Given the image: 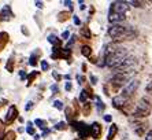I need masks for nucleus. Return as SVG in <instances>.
Returning <instances> with one entry per match:
<instances>
[{"instance_id":"obj_47","label":"nucleus","mask_w":152,"mask_h":140,"mask_svg":"<svg viewBox=\"0 0 152 140\" xmlns=\"http://www.w3.org/2000/svg\"><path fill=\"white\" fill-rule=\"evenodd\" d=\"M48 133H50V130L47 129V130H44V132H42V137H45L47 135H48Z\"/></svg>"},{"instance_id":"obj_34","label":"nucleus","mask_w":152,"mask_h":140,"mask_svg":"<svg viewBox=\"0 0 152 140\" xmlns=\"http://www.w3.org/2000/svg\"><path fill=\"white\" fill-rule=\"evenodd\" d=\"M48 69H50V63L47 61H41V70L42 72H47Z\"/></svg>"},{"instance_id":"obj_23","label":"nucleus","mask_w":152,"mask_h":140,"mask_svg":"<svg viewBox=\"0 0 152 140\" xmlns=\"http://www.w3.org/2000/svg\"><path fill=\"white\" fill-rule=\"evenodd\" d=\"M14 67H15V61H14V56H11L10 59H8L7 65H6V69H7L8 73H12L14 72Z\"/></svg>"},{"instance_id":"obj_36","label":"nucleus","mask_w":152,"mask_h":140,"mask_svg":"<svg viewBox=\"0 0 152 140\" xmlns=\"http://www.w3.org/2000/svg\"><path fill=\"white\" fill-rule=\"evenodd\" d=\"M33 106H34V103H33V102H28V104H26L25 110H26V111H29V110H32Z\"/></svg>"},{"instance_id":"obj_31","label":"nucleus","mask_w":152,"mask_h":140,"mask_svg":"<svg viewBox=\"0 0 152 140\" xmlns=\"http://www.w3.org/2000/svg\"><path fill=\"white\" fill-rule=\"evenodd\" d=\"M97 110H99V113H102V111L106 110V104L103 103V102H100L99 97H97Z\"/></svg>"},{"instance_id":"obj_12","label":"nucleus","mask_w":152,"mask_h":140,"mask_svg":"<svg viewBox=\"0 0 152 140\" xmlns=\"http://www.w3.org/2000/svg\"><path fill=\"white\" fill-rule=\"evenodd\" d=\"M125 19H126L125 15L114 14V12H110V14H108V21H110L111 23H114V25H119V23H122Z\"/></svg>"},{"instance_id":"obj_15","label":"nucleus","mask_w":152,"mask_h":140,"mask_svg":"<svg viewBox=\"0 0 152 140\" xmlns=\"http://www.w3.org/2000/svg\"><path fill=\"white\" fill-rule=\"evenodd\" d=\"M78 135H80V139H82V140H85L86 137L91 135V126H88V125H84L81 128V129L78 130Z\"/></svg>"},{"instance_id":"obj_1","label":"nucleus","mask_w":152,"mask_h":140,"mask_svg":"<svg viewBox=\"0 0 152 140\" xmlns=\"http://www.w3.org/2000/svg\"><path fill=\"white\" fill-rule=\"evenodd\" d=\"M108 36L114 41H124V40H133L137 36V32L132 26H124V25H113L108 29Z\"/></svg>"},{"instance_id":"obj_33","label":"nucleus","mask_w":152,"mask_h":140,"mask_svg":"<svg viewBox=\"0 0 152 140\" xmlns=\"http://www.w3.org/2000/svg\"><path fill=\"white\" fill-rule=\"evenodd\" d=\"M52 77L55 78V81H56V83H59V81H62V80H63V75H60L59 73H56V72H52Z\"/></svg>"},{"instance_id":"obj_53","label":"nucleus","mask_w":152,"mask_h":140,"mask_svg":"<svg viewBox=\"0 0 152 140\" xmlns=\"http://www.w3.org/2000/svg\"><path fill=\"white\" fill-rule=\"evenodd\" d=\"M74 140H82V139H80V137H77V139H74Z\"/></svg>"},{"instance_id":"obj_50","label":"nucleus","mask_w":152,"mask_h":140,"mask_svg":"<svg viewBox=\"0 0 152 140\" xmlns=\"http://www.w3.org/2000/svg\"><path fill=\"white\" fill-rule=\"evenodd\" d=\"M147 91H148V92H151V91H152V83L149 84L148 86H147Z\"/></svg>"},{"instance_id":"obj_52","label":"nucleus","mask_w":152,"mask_h":140,"mask_svg":"<svg viewBox=\"0 0 152 140\" xmlns=\"http://www.w3.org/2000/svg\"><path fill=\"white\" fill-rule=\"evenodd\" d=\"M63 78H66V80H70V74H66V75H63Z\"/></svg>"},{"instance_id":"obj_16","label":"nucleus","mask_w":152,"mask_h":140,"mask_svg":"<svg viewBox=\"0 0 152 140\" xmlns=\"http://www.w3.org/2000/svg\"><path fill=\"white\" fill-rule=\"evenodd\" d=\"M117 133H118V126L115 125V124H113V125L110 126L108 135H107V140H114L115 136H117Z\"/></svg>"},{"instance_id":"obj_13","label":"nucleus","mask_w":152,"mask_h":140,"mask_svg":"<svg viewBox=\"0 0 152 140\" xmlns=\"http://www.w3.org/2000/svg\"><path fill=\"white\" fill-rule=\"evenodd\" d=\"M8 41H10V34L7 32H0V52L7 47Z\"/></svg>"},{"instance_id":"obj_21","label":"nucleus","mask_w":152,"mask_h":140,"mask_svg":"<svg viewBox=\"0 0 152 140\" xmlns=\"http://www.w3.org/2000/svg\"><path fill=\"white\" fill-rule=\"evenodd\" d=\"M17 139V133L14 132V130H7L6 132V135H4L3 137H1V140H15Z\"/></svg>"},{"instance_id":"obj_30","label":"nucleus","mask_w":152,"mask_h":140,"mask_svg":"<svg viewBox=\"0 0 152 140\" xmlns=\"http://www.w3.org/2000/svg\"><path fill=\"white\" fill-rule=\"evenodd\" d=\"M26 132L29 133V135H32V136H34V128H33V124L32 122H28V126H26Z\"/></svg>"},{"instance_id":"obj_6","label":"nucleus","mask_w":152,"mask_h":140,"mask_svg":"<svg viewBox=\"0 0 152 140\" xmlns=\"http://www.w3.org/2000/svg\"><path fill=\"white\" fill-rule=\"evenodd\" d=\"M138 85H140V81H138V80H130V81L122 88V93H121V95H124V96H126V97L130 99L132 95L137 91Z\"/></svg>"},{"instance_id":"obj_8","label":"nucleus","mask_w":152,"mask_h":140,"mask_svg":"<svg viewBox=\"0 0 152 140\" xmlns=\"http://www.w3.org/2000/svg\"><path fill=\"white\" fill-rule=\"evenodd\" d=\"M129 103H130V99L124 95H117V96L113 97V106L115 108H119L124 111L125 107H129Z\"/></svg>"},{"instance_id":"obj_48","label":"nucleus","mask_w":152,"mask_h":140,"mask_svg":"<svg viewBox=\"0 0 152 140\" xmlns=\"http://www.w3.org/2000/svg\"><path fill=\"white\" fill-rule=\"evenodd\" d=\"M33 139H34V140H40V139H41V136H40V135H34V136H33Z\"/></svg>"},{"instance_id":"obj_9","label":"nucleus","mask_w":152,"mask_h":140,"mask_svg":"<svg viewBox=\"0 0 152 140\" xmlns=\"http://www.w3.org/2000/svg\"><path fill=\"white\" fill-rule=\"evenodd\" d=\"M64 113H66V117H67L69 122L74 121L75 117L80 113V107H78V104H77V100H73V104H69L67 107H64Z\"/></svg>"},{"instance_id":"obj_4","label":"nucleus","mask_w":152,"mask_h":140,"mask_svg":"<svg viewBox=\"0 0 152 140\" xmlns=\"http://www.w3.org/2000/svg\"><path fill=\"white\" fill-rule=\"evenodd\" d=\"M133 73H121V72H115L110 78V84L114 85L115 88H124L129 81H130V77Z\"/></svg>"},{"instance_id":"obj_38","label":"nucleus","mask_w":152,"mask_h":140,"mask_svg":"<svg viewBox=\"0 0 152 140\" xmlns=\"http://www.w3.org/2000/svg\"><path fill=\"white\" fill-rule=\"evenodd\" d=\"M64 89H66V91H71V89H73V84H71L70 81H69V83H66V85H64Z\"/></svg>"},{"instance_id":"obj_3","label":"nucleus","mask_w":152,"mask_h":140,"mask_svg":"<svg viewBox=\"0 0 152 140\" xmlns=\"http://www.w3.org/2000/svg\"><path fill=\"white\" fill-rule=\"evenodd\" d=\"M126 56H129V54H127V50L126 48H119V50L117 51V52H114V54L108 55V56H104V61H106V66H108V67L114 69L115 66L119 63L122 59H125Z\"/></svg>"},{"instance_id":"obj_40","label":"nucleus","mask_w":152,"mask_h":140,"mask_svg":"<svg viewBox=\"0 0 152 140\" xmlns=\"http://www.w3.org/2000/svg\"><path fill=\"white\" fill-rule=\"evenodd\" d=\"M51 91H52L53 93H56V92H59V86L56 85V84H55V85H52L51 86Z\"/></svg>"},{"instance_id":"obj_7","label":"nucleus","mask_w":152,"mask_h":140,"mask_svg":"<svg viewBox=\"0 0 152 140\" xmlns=\"http://www.w3.org/2000/svg\"><path fill=\"white\" fill-rule=\"evenodd\" d=\"M18 115H19L18 107L15 106V104H11L10 107H8V110H7V114H6V117H4V122H6V125H12L15 119L19 118Z\"/></svg>"},{"instance_id":"obj_54","label":"nucleus","mask_w":152,"mask_h":140,"mask_svg":"<svg viewBox=\"0 0 152 140\" xmlns=\"http://www.w3.org/2000/svg\"><path fill=\"white\" fill-rule=\"evenodd\" d=\"M0 21H1V17H0Z\"/></svg>"},{"instance_id":"obj_22","label":"nucleus","mask_w":152,"mask_h":140,"mask_svg":"<svg viewBox=\"0 0 152 140\" xmlns=\"http://www.w3.org/2000/svg\"><path fill=\"white\" fill-rule=\"evenodd\" d=\"M133 128H134L136 133L141 136V135H144V130H145V128H147V125H145V124H136Z\"/></svg>"},{"instance_id":"obj_51","label":"nucleus","mask_w":152,"mask_h":140,"mask_svg":"<svg viewBox=\"0 0 152 140\" xmlns=\"http://www.w3.org/2000/svg\"><path fill=\"white\" fill-rule=\"evenodd\" d=\"M82 72H86V65H85V63L82 65Z\"/></svg>"},{"instance_id":"obj_17","label":"nucleus","mask_w":152,"mask_h":140,"mask_svg":"<svg viewBox=\"0 0 152 140\" xmlns=\"http://www.w3.org/2000/svg\"><path fill=\"white\" fill-rule=\"evenodd\" d=\"M70 18V12L69 11H59L58 12V22H66Z\"/></svg>"},{"instance_id":"obj_25","label":"nucleus","mask_w":152,"mask_h":140,"mask_svg":"<svg viewBox=\"0 0 152 140\" xmlns=\"http://www.w3.org/2000/svg\"><path fill=\"white\" fill-rule=\"evenodd\" d=\"M34 124H36V126H39L40 129H44V130H45V128L48 126L47 121H44V119H40V118H36Z\"/></svg>"},{"instance_id":"obj_20","label":"nucleus","mask_w":152,"mask_h":140,"mask_svg":"<svg viewBox=\"0 0 152 140\" xmlns=\"http://www.w3.org/2000/svg\"><path fill=\"white\" fill-rule=\"evenodd\" d=\"M80 34H81L82 37H85V39H91V37H92V33H91L88 26H82L81 30H80Z\"/></svg>"},{"instance_id":"obj_39","label":"nucleus","mask_w":152,"mask_h":140,"mask_svg":"<svg viewBox=\"0 0 152 140\" xmlns=\"http://www.w3.org/2000/svg\"><path fill=\"white\" fill-rule=\"evenodd\" d=\"M19 75H21V80L28 78V74L25 73V70H21V72H19Z\"/></svg>"},{"instance_id":"obj_24","label":"nucleus","mask_w":152,"mask_h":140,"mask_svg":"<svg viewBox=\"0 0 152 140\" xmlns=\"http://www.w3.org/2000/svg\"><path fill=\"white\" fill-rule=\"evenodd\" d=\"M39 74H40V73L36 72V70H34V72H32L30 74H28V84H26V85H28V86L32 85L33 81H34V78H37V75H39Z\"/></svg>"},{"instance_id":"obj_55","label":"nucleus","mask_w":152,"mask_h":140,"mask_svg":"<svg viewBox=\"0 0 152 140\" xmlns=\"http://www.w3.org/2000/svg\"><path fill=\"white\" fill-rule=\"evenodd\" d=\"M0 62H1V59H0Z\"/></svg>"},{"instance_id":"obj_42","label":"nucleus","mask_w":152,"mask_h":140,"mask_svg":"<svg viewBox=\"0 0 152 140\" xmlns=\"http://www.w3.org/2000/svg\"><path fill=\"white\" fill-rule=\"evenodd\" d=\"M34 6L37 8H42L44 7V3H42V1H34Z\"/></svg>"},{"instance_id":"obj_19","label":"nucleus","mask_w":152,"mask_h":140,"mask_svg":"<svg viewBox=\"0 0 152 140\" xmlns=\"http://www.w3.org/2000/svg\"><path fill=\"white\" fill-rule=\"evenodd\" d=\"M81 54L84 55V56H86V58H91L92 56V54H93V51H92V48H91L89 45H82Z\"/></svg>"},{"instance_id":"obj_14","label":"nucleus","mask_w":152,"mask_h":140,"mask_svg":"<svg viewBox=\"0 0 152 140\" xmlns=\"http://www.w3.org/2000/svg\"><path fill=\"white\" fill-rule=\"evenodd\" d=\"M40 56H41V51L40 50H36L32 55H30V59H29V63L32 66H37V62H39Z\"/></svg>"},{"instance_id":"obj_27","label":"nucleus","mask_w":152,"mask_h":140,"mask_svg":"<svg viewBox=\"0 0 152 140\" xmlns=\"http://www.w3.org/2000/svg\"><path fill=\"white\" fill-rule=\"evenodd\" d=\"M127 4H132L133 7H137V8H141V7H144L145 6L144 1H138V0H129Z\"/></svg>"},{"instance_id":"obj_5","label":"nucleus","mask_w":152,"mask_h":140,"mask_svg":"<svg viewBox=\"0 0 152 140\" xmlns=\"http://www.w3.org/2000/svg\"><path fill=\"white\" fill-rule=\"evenodd\" d=\"M110 12L114 14H119V15H125L126 17L129 14V6H127V1H113L110 7Z\"/></svg>"},{"instance_id":"obj_28","label":"nucleus","mask_w":152,"mask_h":140,"mask_svg":"<svg viewBox=\"0 0 152 140\" xmlns=\"http://www.w3.org/2000/svg\"><path fill=\"white\" fill-rule=\"evenodd\" d=\"M6 122L3 121V119H0V140H1V137L4 136V135H6V132H7V130H6Z\"/></svg>"},{"instance_id":"obj_49","label":"nucleus","mask_w":152,"mask_h":140,"mask_svg":"<svg viewBox=\"0 0 152 140\" xmlns=\"http://www.w3.org/2000/svg\"><path fill=\"white\" fill-rule=\"evenodd\" d=\"M6 103H7V100H0V107H3Z\"/></svg>"},{"instance_id":"obj_35","label":"nucleus","mask_w":152,"mask_h":140,"mask_svg":"<svg viewBox=\"0 0 152 140\" xmlns=\"http://www.w3.org/2000/svg\"><path fill=\"white\" fill-rule=\"evenodd\" d=\"M77 81H78V84H84L85 81H86V78H85L84 75H80V74H78L77 75Z\"/></svg>"},{"instance_id":"obj_45","label":"nucleus","mask_w":152,"mask_h":140,"mask_svg":"<svg viewBox=\"0 0 152 140\" xmlns=\"http://www.w3.org/2000/svg\"><path fill=\"white\" fill-rule=\"evenodd\" d=\"M145 140H152V130H149V132L145 135Z\"/></svg>"},{"instance_id":"obj_2","label":"nucleus","mask_w":152,"mask_h":140,"mask_svg":"<svg viewBox=\"0 0 152 140\" xmlns=\"http://www.w3.org/2000/svg\"><path fill=\"white\" fill-rule=\"evenodd\" d=\"M152 111V106L151 103H149L148 99H145V97H142V99H140L137 103V106H136V108L133 110V117L134 118H147L149 114H151Z\"/></svg>"},{"instance_id":"obj_18","label":"nucleus","mask_w":152,"mask_h":140,"mask_svg":"<svg viewBox=\"0 0 152 140\" xmlns=\"http://www.w3.org/2000/svg\"><path fill=\"white\" fill-rule=\"evenodd\" d=\"M88 97H93V96H91L86 89H82L81 93H80V97H78V100L81 102V103L85 104V103H88Z\"/></svg>"},{"instance_id":"obj_44","label":"nucleus","mask_w":152,"mask_h":140,"mask_svg":"<svg viewBox=\"0 0 152 140\" xmlns=\"http://www.w3.org/2000/svg\"><path fill=\"white\" fill-rule=\"evenodd\" d=\"M73 19H74V23H75V25H81V21H80V18H78V17L73 15Z\"/></svg>"},{"instance_id":"obj_26","label":"nucleus","mask_w":152,"mask_h":140,"mask_svg":"<svg viewBox=\"0 0 152 140\" xmlns=\"http://www.w3.org/2000/svg\"><path fill=\"white\" fill-rule=\"evenodd\" d=\"M91 111H92V104L88 102V103H85L84 107H82V114H84V115H89V114H91Z\"/></svg>"},{"instance_id":"obj_41","label":"nucleus","mask_w":152,"mask_h":140,"mask_svg":"<svg viewBox=\"0 0 152 140\" xmlns=\"http://www.w3.org/2000/svg\"><path fill=\"white\" fill-rule=\"evenodd\" d=\"M103 118H104V121H106V122H111V121H113V117H111V115H108V114H106Z\"/></svg>"},{"instance_id":"obj_32","label":"nucleus","mask_w":152,"mask_h":140,"mask_svg":"<svg viewBox=\"0 0 152 140\" xmlns=\"http://www.w3.org/2000/svg\"><path fill=\"white\" fill-rule=\"evenodd\" d=\"M53 107L58 108V110H63L64 106H63V103H62L60 100H55V102H53Z\"/></svg>"},{"instance_id":"obj_43","label":"nucleus","mask_w":152,"mask_h":140,"mask_svg":"<svg viewBox=\"0 0 152 140\" xmlns=\"http://www.w3.org/2000/svg\"><path fill=\"white\" fill-rule=\"evenodd\" d=\"M21 30H22V33H23V34H26V36H29V34H30V33H29V30L26 29V26H22Z\"/></svg>"},{"instance_id":"obj_10","label":"nucleus","mask_w":152,"mask_h":140,"mask_svg":"<svg viewBox=\"0 0 152 140\" xmlns=\"http://www.w3.org/2000/svg\"><path fill=\"white\" fill-rule=\"evenodd\" d=\"M102 133H103V126L96 121L92 122V125H91V136L95 140H99L102 139Z\"/></svg>"},{"instance_id":"obj_37","label":"nucleus","mask_w":152,"mask_h":140,"mask_svg":"<svg viewBox=\"0 0 152 140\" xmlns=\"http://www.w3.org/2000/svg\"><path fill=\"white\" fill-rule=\"evenodd\" d=\"M69 37H70V32H69V30H66V32L62 33V39H63V40L69 39Z\"/></svg>"},{"instance_id":"obj_11","label":"nucleus","mask_w":152,"mask_h":140,"mask_svg":"<svg viewBox=\"0 0 152 140\" xmlns=\"http://www.w3.org/2000/svg\"><path fill=\"white\" fill-rule=\"evenodd\" d=\"M0 17H1V21H10L11 18H14V12L11 10L10 4H6L1 11H0Z\"/></svg>"},{"instance_id":"obj_46","label":"nucleus","mask_w":152,"mask_h":140,"mask_svg":"<svg viewBox=\"0 0 152 140\" xmlns=\"http://www.w3.org/2000/svg\"><path fill=\"white\" fill-rule=\"evenodd\" d=\"M91 81H92L93 85H95V84H97V77H96V75H91Z\"/></svg>"},{"instance_id":"obj_29","label":"nucleus","mask_w":152,"mask_h":140,"mask_svg":"<svg viewBox=\"0 0 152 140\" xmlns=\"http://www.w3.org/2000/svg\"><path fill=\"white\" fill-rule=\"evenodd\" d=\"M55 129L56 130H66L67 129V124H66V122H58L56 125H55Z\"/></svg>"}]
</instances>
